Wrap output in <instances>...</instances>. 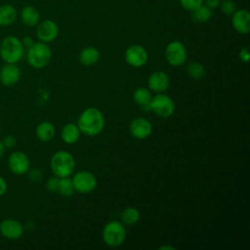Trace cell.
<instances>
[{"mask_svg":"<svg viewBox=\"0 0 250 250\" xmlns=\"http://www.w3.org/2000/svg\"><path fill=\"white\" fill-rule=\"evenodd\" d=\"M181 6L187 11H193L203 4V0H179Z\"/></svg>","mask_w":250,"mask_h":250,"instance_id":"cell-28","label":"cell"},{"mask_svg":"<svg viewBox=\"0 0 250 250\" xmlns=\"http://www.w3.org/2000/svg\"><path fill=\"white\" fill-rule=\"evenodd\" d=\"M35 134L41 142H49L55 137L56 129L53 123L49 121H42L37 125Z\"/></svg>","mask_w":250,"mask_h":250,"instance_id":"cell-18","label":"cell"},{"mask_svg":"<svg viewBox=\"0 0 250 250\" xmlns=\"http://www.w3.org/2000/svg\"><path fill=\"white\" fill-rule=\"evenodd\" d=\"M130 133L133 137L139 140L147 138L152 131L151 123L144 117H136L129 125Z\"/></svg>","mask_w":250,"mask_h":250,"instance_id":"cell-14","label":"cell"},{"mask_svg":"<svg viewBox=\"0 0 250 250\" xmlns=\"http://www.w3.org/2000/svg\"><path fill=\"white\" fill-rule=\"evenodd\" d=\"M211 17H212L211 9L203 4L198 8H196L195 10L191 11V20L194 22H198V23L206 22L207 21L210 20Z\"/></svg>","mask_w":250,"mask_h":250,"instance_id":"cell-23","label":"cell"},{"mask_svg":"<svg viewBox=\"0 0 250 250\" xmlns=\"http://www.w3.org/2000/svg\"><path fill=\"white\" fill-rule=\"evenodd\" d=\"M152 96L150 91L147 88H138L137 90H135L134 94H133V100L134 102L140 105V107L143 110L146 111H149V102L151 100Z\"/></svg>","mask_w":250,"mask_h":250,"instance_id":"cell-20","label":"cell"},{"mask_svg":"<svg viewBox=\"0 0 250 250\" xmlns=\"http://www.w3.org/2000/svg\"><path fill=\"white\" fill-rule=\"evenodd\" d=\"M149 109L162 118L170 117L175 111V104L172 98L164 94H157L149 102Z\"/></svg>","mask_w":250,"mask_h":250,"instance_id":"cell-6","label":"cell"},{"mask_svg":"<svg viewBox=\"0 0 250 250\" xmlns=\"http://www.w3.org/2000/svg\"><path fill=\"white\" fill-rule=\"evenodd\" d=\"M58 192H60V194L64 196V197H68V196H71L73 194L74 188H73L72 181H71L70 178H68V177L60 178Z\"/></svg>","mask_w":250,"mask_h":250,"instance_id":"cell-25","label":"cell"},{"mask_svg":"<svg viewBox=\"0 0 250 250\" xmlns=\"http://www.w3.org/2000/svg\"><path fill=\"white\" fill-rule=\"evenodd\" d=\"M59 34V27L57 23L52 20H44L37 23L36 36L44 43L54 41Z\"/></svg>","mask_w":250,"mask_h":250,"instance_id":"cell-11","label":"cell"},{"mask_svg":"<svg viewBox=\"0 0 250 250\" xmlns=\"http://www.w3.org/2000/svg\"><path fill=\"white\" fill-rule=\"evenodd\" d=\"M205 5L207 7H209L210 9H214V8H217L220 3H221V0H203Z\"/></svg>","mask_w":250,"mask_h":250,"instance_id":"cell-35","label":"cell"},{"mask_svg":"<svg viewBox=\"0 0 250 250\" xmlns=\"http://www.w3.org/2000/svg\"><path fill=\"white\" fill-rule=\"evenodd\" d=\"M239 59L243 62H248L249 61V52L247 50V48H241L239 51Z\"/></svg>","mask_w":250,"mask_h":250,"instance_id":"cell-33","label":"cell"},{"mask_svg":"<svg viewBox=\"0 0 250 250\" xmlns=\"http://www.w3.org/2000/svg\"><path fill=\"white\" fill-rule=\"evenodd\" d=\"M4 152H5V147L2 144V142L0 141V158H2V156L4 155Z\"/></svg>","mask_w":250,"mask_h":250,"instance_id":"cell-36","label":"cell"},{"mask_svg":"<svg viewBox=\"0 0 250 250\" xmlns=\"http://www.w3.org/2000/svg\"><path fill=\"white\" fill-rule=\"evenodd\" d=\"M21 78V69L17 63H5L0 69V83L6 87L16 85Z\"/></svg>","mask_w":250,"mask_h":250,"instance_id":"cell-13","label":"cell"},{"mask_svg":"<svg viewBox=\"0 0 250 250\" xmlns=\"http://www.w3.org/2000/svg\"><path fill=\"white\" fill-rule=\"evenodd\" d=\"M80 132L93 137L99 135L104 127V118L102 111L96 107L86 108L78 118Z\"/></svg>","mask_w":250,"mask_h":250,"instance_id":"cell-1","label":"cell"},{"mask_svg":"<svg viewBox=\"0 0 250 250\" xmlns=\"http://www.w3.org/2000/svg\"><path fill=\"white\" fill-rule=\"evenodd\" d=\"M0 233L9 240H16L23 234V226L16 219H4L0 223Z\"/></svg>","mask_w":250,"mask_h":250,"instance_id":"cell-12","label":"cell"},{"mask_svg":"<svg viewBox=\"0 0 250 250\" xmlns=\"http://www.w3.org/2000/svg\"><path fill=\"white\" fill-rule=\"evenodd\" d=\"M121 221L126 225H134L140 219V212L134 207L125 208L121 213Z\"/></svg>","mask_w":250,"mask_h":250,"instance_id":"cell-24","label":"cell"},{"mask_svg":"<svg viewBox=\"0 0 250 250\" xmlns=\"http://www.w3.org/2000/svg\"><path fill=\"white\" fill-rule=\"evenodd\" d=\"M18 12L16 8L10 4L0 5V26H8L17 20Z\"/></svg>","mask_w":250,"mask_h":250,"instance_id":"cell-19","label":"cell"},{"mask_svg":"<svg viewBox=\"0 0 250 250\" xmlns=\"http://www.w3.org/2000/svg\"><path fill=\"white\" fill-rule=\"evenodd\" d=\"M165 58L169 64L173 66L183 65L188 58L185 45L180 41H172L165 48Z\"/></svg>","mask_w":250,"mask_h":250,"instance_id":"cell-7","label":"cell"},{"mask_svg":"<svg viewBox=\"0 0 250 250\" xmlns=\"http://www.w3.org/2000/svg\"><path fill=\"white\" fill-rule=\"evenodd\" d=\"M21 41V44H22L23 48H25V49L30 48L34 44L33 38L30 37V36H24Z\"/></svg>","mask_w":250,"mask_h":250,"instance_id":"cell-32","label":"cell"},{"mask_svg":"<svg viewBox=\"0 0 250 250\" xmlns=\"http://www.w3.org/2000/svg\"><path fill=\"white\" fill-rule=\"evenodd\" d=\"M23 51L21 41L14 35H9L0 42V57L7 63L19 62L23 56Z\"/></svg>","mask_w":250,"mask_h":250,"instance_id":"cell-2","label":"cell"},{"mask_svg":"<svg viewBox=\"0 0 250 250\" xmlns=\"http://www.w3.org/2000/svg\"><path fill=\"white\" fill-rule=\"evenodd\" d=\"M40 20V14L38 10L32 6H25L21 11V22L29 27L37 25Z\"/></svg>","mask_w":250,"mask_h":250,"instance_id":"cell-17","label":"cell"},{"mask_svg":"<svg viewBox=\"0 0 250 250\" xmlns=\"http://www.w3.org/2000/svg\"><path fill=\"white\" fill-rule=\"evenodd\" d=\"M162 249H170V250H174L175 248L172 247V246H161L159 247V250H162Z\"/></svg>","mask_w":250,"mask_h":250,"instance_id":"cell-37","label":"cell"},{"mask_svg":"<svg viewBox=\"0 0 250 250\" xmlns=\"http://www.w3.org/2000/svg\"><path fill=\"white\" fill-rule=\"evenodd\" d=\"M73 188L80 193H88L97 187V179L89 171H79L71 179Z\"/></svg>","mask_w":250,"mask_h":250,"instance_id":"cell-8","label":"cell"},{"mask_svg":"<svg viewBox=\"0 0 250 250\" xmlns=\"http://www.w3.org/2000/svg\"><path fill=\"white\" fill-rule=\"evenodd\" d=\"M231 18L232 27L241 34H247L250 31V13L247 10L235 11Z\"/></svg>","mask_w":250,"mask_h":250,"instance_id":"cell-16","label":"cell"},{"mask_svg":"<svg viewBox=\"0 0 250 250\" xmlns=\"http://www.w3.org/2000/svg\"><path fill=\"white\" fill-rule=\"evenodd\" d=\"M51 48L44 42H34V44L27 49L26 60L29 65L34 68H43L51 61Z\"/></svg>","mask_w":250,"mask_h":250,"instance_id":"cell-4","label":"cell"},{"mask_svg":"<svg viewBox=\"0 0 250 250\" xmlns=\"http://www.w3.org/2000/svg\"><path fill=\"white\" fill-rule=\"evenodd\" d=\"M80 137V130L76 124L67 123L62 129V139L65 144L71 145L78 141Z\"/></svg>","mask_w":250,"mask_h":250,"instance_id":"cell-22","label":"cell"},{"mask_svg":"<svg viewBox=\"0 0 250 250\" xmlns=\"http://www.w3.org/2000/svg\"><path fill=\"white\" fill-rule=\"evenodd\" d=\"M148 88L155 93H162L166 91L170 85V78L164 71H154L147 79Z\"/></svg>","mask_w":250,"mask_h":250,"instance_id":"cell-15","label":"cell"},{"mask_svg":"<svg viewBox=\"0 0 250 250\" xmlns=\"http://www.w3.org/2000/svg\"><path fill=\"white\" fill-rule=\"evenodd\" d=\"M5 149H11L14 148L17 145V139L13 135H7L1 140Z\"/></svg>","mask_w":250,"mask_h":250,"instance_id":"cell-30","label":"cell"},{"mask_svg":"<svg viewBox=\"0 0 250 250\" xmlns=\"http://www.w3.org/2000/svg\"><path fill=\"white\" fill-rule=\"evenodd\" d=\"M9 170L18 176L27 174L30 169V161L28 156L21 151H13L7 160Z\"/></svg>","mask_w":250,"mask_h":250,"instance_id":"cell-9","label":"cell"},{"mask_svg":"<svg viewBox=\"0 0 250 250\" xmlns=\"http://www.w3.org/2000/svg\"><path fill=\"white\" fill-rule=\"evenodd\" d=\"M7 189H8V185L6 180L2 176H0V197H2L7 192Z\"/></svg>","mask_w":250,"mask_h":250,"instance_id":"cell-34","label":"cell"},{"mask_svg":"<svg viewBox=\"0 0 250 250\" xmlns=\"http://www.w3.org/2000/svg\"><path fill=\"white\" fill-rule=\"evenodd\" d=\"M146 50L141 45H131L125 51V61L133 67H141L147 62Z\"/></svg>","mask_w":250,"mask_h":250,"instance_id":"cell-10","label":"cell"},{"mask_svg":"<svg viewBox=\"0 0 250 250\" xmlns=\"http://www.w3.org/2000/svg\"><path fill=\"white\" fill-rule=\"evenodd\" d=\"M50 166L53 174L59 178L69 177L75 169V160L71 153L60 150L53 154Z\"/></svg>","mask_w":250,"mask_h":250,"instance_id":"cell-3","label":"cell"},{"mask_svg":"<svg viewBox=\"0 0 250 250\" xmlns=\"http://www.w3.org/2000/svg\"><path fill=\"white\" fill-rule=\"evenodd\" d=\"M188 74L194 79H199L205 75V67L197 62H191L187 65Z\"/></svg>","mask_w":250,"mask_h":250,"instance_id":"cell-26","label":"cell"},{"mask_svg":"<svg viewBox=\"0 0 250 250\" xmlns=\"http://www.w3.org/2000/svg\"><path fill=\"white\" fill-rule=\"evenodd\" d=\"M60 178L59 177H52L46 183V188L50 192H57L59 189Z\"/></svg>","mask_w":250,"mask_h":250,"instance_id":"cell-29","label":"cell"},{"mask_svg":"<svg viewBox=\"0 0 250 250\" xmlns=\"http://www.w3.org/2000/svg\"><path fill=\"white\" fill-rule=\"evenodd\" d=\"M27 173H28V176H29L30 180L33 181V182H40L43 179V173L38 168H33L31 170L29 169Z\"/></svg>","mask_w":250,"mask_h":250,"instance_id":"cell-31","label":"cell"},{"mask_svg":"<svg viewBox=\"0 0 250 250\" xmlns=\"http://www.w3.org/2000/svg\"><path fill=\"white\" fill-rule=\"evenodd\" d=\"M103 239L109 247H117L121 245L126 237V229L118 221L108 222L103 229Z\"/></svg>","mask_w":250,"mask_h":250,"instance_id":"cell-5","label":"cell"},{"mask_svg":"<svg viewBox=\"0 0 250 250\" xmlns=\"http://www.w3.org/2000/svg\"><path fill=\"white\" fill-rule=\"evenodd\" d=\"M220 9L223 14L227 16H231L236 11L235 3L231 0H224L220 3Z\"/></svg>","mask_w":250,"mask_h":250,"instance_id":"cell-27","label":"cell"},{"mask_svg":"<svg viewBox=\"0 0 250 250\" xmlns=\"http://www.w3.org/2000/svg\"><path fill=\"white\" fill-rule=\"evenodd\" d=\"M100 59V52L95 47H86L79 54V61L85 66L94 65Z\"/></svg>","mask_w":250,"mask_h":250,"instance_id":"cell-21","label":"cell"}]
</instances>
